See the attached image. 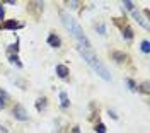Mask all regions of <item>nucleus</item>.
Returning a JSON list of instances; mask_svg holds the SVG:
<instances>
[{
  "label": "nucleus",
  "instance_id": "obj_1",
  "mask_svg": "<svg viewBox=\"0 0 150 133\" xmlns=\"http://www.w3.org/2000/svg\"><path fill=\"white\" fill-rule=\"evenodd\" d=\"M62 21H63V24H65V28L72 33V36L77 39V43H79V46L84 48V50H92V45H91V41L89 38L85 36V33L82 31V28L75 22V19H72L67 12H62Z\"/></svg>",
  "mask_w": 150,
  "mask_h": 133
},
{
  "label": "nucleus",
  "instance_id": "obj_2",
  "mask_svg": "<svg viewBox=\"0 0 150 133\" xmlns=\"http://www.w3.org/2000/svg\"><path fill=\"white\" fill-rule=\"evenodd\" d=\"M77 50H79V53L84 57L85 62L91 65V68H92L94 72L101 77V79H104V80H111V74H109V70L101 63V60L92 53V50H84V48H80V46L77 48Z\"/></svg>",
  "mask_w": 150,
  "mask_h": 133
},
{
  "label": "nucleus",
  "instance_id": "obj_3",
  "mask_svg": "<svg viewBox=\"0 0 150 133\" xmlns=\"http://www.w3.org/2000/svg\"><path fill=\"white\" fill-rule=\"evenodd\" d=\"M12 114H14V118H16V120H19V121H28V120H29V116H28V113H26V109H24L21 104H16V106H14Z\"/></svg>",
  "mask_w": 150,
  "mask_h": 133
},
{
  "label": "nucleus",
  "instance_id": "obj_4",
  "mask_svg": "<svg viewBox=\"0 0 150 133\" xmlns=\"http://www.w3.org/2000/svg\"><path fill=\"white\" fill-rule=\"evenodd\" d=\"M24 28V22L19 21H7V22H0V29H9V31H16V29Z\"/></svg>",
  "mask_w": 150,
  "mask_h": 133
},
{
  "label": "nucleus",
  "instance_id": "obj_5",
  "mask_svg": "<svg viewBox=\"0 0 150 133\" xmlns=\"http://www.w3.org/2000/svg\"><path fill=\"white\" fill-rule=\"evenodd\" d=\"M45 9V4L43 2H29L28 4V10L29 12H34L36 16H39V12Z\"/></svg>",
  "mask_w": 150,
  "mask_h": 133
},
{
  "label": "nucleus",
  "instance_id": "obj_6",
  "mask_svg": "<svg viewBox=\"0 0 150 133\" xmlns=\"http://www.w3.org/2000/svg\"><path fill=\"white\" fill-rule=\"evenodd\" d=\"M68 74H70V70H68V66L67 65H56V75L60 77V79H67L68 77Z\"/></svg>",
  "mask_w": 150,
  "mask_h": 133
},
{
  "label": "nucleus",
  "instance_id": "obj_7",
  "mask_svg": "<svg viewBox=\"0 0 150 133\" xmlns=\"http://www.w3.org/2000/svg\"><path fill=\"white\" fill-rule=\"evenodd\" d=\"M48 45L51 48H60L62 41H60V38H58L56 34H50V36H48Z\"/></svg>",
  "mask_w": 150,
  "mask_h": 133
},
{
  "label": "nucleus",
  "instance_id": "obj_8",
  "mask_svg": "<svg viewBox=\"0 0 150 133\" xmlns=\"http://www.w3.org/2000/svg\"><path fill=\"white\" fill-rule=\"evenodd\" d=\"M133 17H135L137 22H140L145 29H149V22H147V19H145V17H142V14L138 12V10H133Z\"/></svg>",
  "mask_w": 150,
  "mask_h": 133
},
{
  "label": "nucleus",
  "instance_id": "obj_9",
  "mask_svg": "<svg viewBox=\"0 0 150 133\" xmlns=\"http://www.w3.org/2000/svg\"><path fill=\"white\" fill-rule=\"evenodd\" d=\"M121 31H123V38L126 39V41H131L133 39V29L130 28V26H121Z\"/></svg>",
  "mask_w": 150,
  "mask_h": 133
},
{
  "label": "nucleus",
  "instance_id": "obj_10",
  "mask_svg": "<svg viewBox=\"0 0 150 133\" xmlns=\"http://www.w3.org/2000/svg\"><path fill=\"white\" fill-rule=\"evenodd\" d=\"M46 106H48L46 97H38V101H36V109L39 111V113H43V111L46 109Z\"/></svg>",
  "mask_w": 150,
  "mask_h": 133
},
{
  "label": "nucleus",
  "instance_id": "obj_11",
  "mask_svg": "<svg viewBox=\"0 0 150 133\" xmlns=\"http://www.w3.org/2000/svg\"><path fill=\"white\" fill-rule=\"evenodd\" d=\"M60 106H62L63 109H68V108H70V101H68L67 92H60Z\"/></svg>",
  "mask_w": 150,
  "mask_h": 133
},
{
  "label": "nucleus",
  "instance_id": "obj_12",
  "mask_svg": "<svg viewBox=\"0 0 150 133\" xmlns=\"http://www.w3.org/2000/svg\"><path fill=\"white\" fill-rule=\"evenodd\" d=\"M111 57L114 62H118V63H123V62H126V55L125 53H121V51H112Z\"/></svg>",
  "mask_w": 150,
  "mask_h": 133
},
{
  "label": "nucleus",
  "instance_id": "obj_13",
  "mask_svg": "<svg viewBox=\"0 0 150 133\" xmlns=\"http://www.w3.org/2000/svg\"><path fill=\"white\" fill-rule=\"evenodd\" d=\"M7 101H9V96L5 91H0V109H4L7 106Z\"/></svg>",
  "mask_w": 150,
  "mask_h": 133
},
{
  "label": "nucleus",
  "instance_id": "obj_14",
  "mask_svg": "<svg viewBox=\"0 0 150 133\" xmlns=\"http://www.w3.org/2000/svg\"><path fill=\"white\" fill-rule=\"evenodd\" d=\"M9 62L12 63V65H17L19 68L22 66V63L19 62V57H17V55H14V53H10V55H9Z\"/></svg>",
  "mask_w": 150,
  "mask_h": 133
},
{
  "label": "nucleus",
  "instance_id": "obj_15",
  "mask_svg": "<svg viewBox=\"0 0 150 133\" xmlns=\"http://www.w3.org/2000/svg\"><path fill=\"white\" fill-rule=\"evenodd\" d=\"M137 91H140V92H143V94H149V92H150L149 82H143L142 86H138V87H137Z\"/></svg>",
  "mask_w": 150,
  "mask_h": 133
},
{
  "label": "nucleus",
  "instance_id": "obj_16",
  "mask_svg": "<svg viewBox=\"0 0 150 133\" xmlns=\"http://www.w3.org/2000/svg\"><path fill=\"white\" fill-rule=\"evenodd\" d=\"M126 86H128V89H130V91H133V92L137 91V84H135L131 79H126Z\"/></svg>",
  "mask_w": 150,
  "mask_h": 133
},
{
  "label": "nucleus",
  "instance_id": "obj_17",
  "mask_svg": "<svg viewBox=\"0 0 150 133\" xmlns=\"http://www.w3.org/2000/svg\"><path fill=\"white\" fill-rule=\"evenodd\" d=\"M142 51L143 53H149L150 51V45H149V41L145 39V41H142Z\"/></svg>",
  "mask_w": 150,
  "mask_h": 133
},
{
  "label": "nucleus",
  "instance_id": "obj_18",
  "mask_svg": "<svg viewBox=\"0 0 150 133\" xmlns=\"http://www.w3.org/2000/svg\"><path fill=\"white\" fill-rule=\"evenodd\" d=\"M96 133H106V126L103 123H97L96 125Z\"/></svg>",
  "mask_w": 150,
  "mask_h": 133
},
{
  "label": "nucleus",
  "instance_id": "obj_19",
  "mask_svg": "<svg viewBox=\"0 0 150 133\" xmlns=\"http://www.w3.org/2000/svg\"><path fill=\"white\" fill-rule=\"evenodd\" d=\"M123 5H125L126 9H130V10H135V4H133V2H130V0H126V2H123Z\"/></svg>",
  "mask_w": 150,
  "mask_h": 133
},
{
  "label": "nucleus",
  "instance_id": "obj_20",
  "mask_svg": "<svg viewBox=\"0 0 150 133\" xmlns=\"http://www.w3.org/2000/svg\"><path fill=\"white\" fill-rule=\"evenodd\" d=\"M97 31H99V34H106V26L104 24H97Z\"/></svg>",
  "mask_w": 150,
  "mask_h": 133
},
{
  "label": "nucleus",
  "instance_id": "obj_21",
  "mask_svg": "<svg viewBox=\"0 0 150 133\" xmlns=\"http://www.w3.org/2000/svg\"><path fill=\"white\" fill-rule=\"evenodd\" d=\"M68 5H70L72 9H77V7L80 5V2H77V0H72V2H68Z\"/></svg>",
  "mask_w": 150,
  "mask_h": 133
},
{
  "label": "nucleus",
  "instance_id": "obj_22",
  "mask_svg": "<svg viewBox=\"0 0 150 133\" xmlns=\"http://www.w3.org/2000/svg\"><path fill=\"white\" fill-rule=\"evenodd\" d=\"M10 51H16V55H17V51H19V43L16 41V45H10Z\"/></svg>",
  "mask_w": 150,
  "mask_h": 133
},
{
  "label": "nucleus",
  "instance_id": "obj_23",
  "mask_svg": "<svg viewBox=\"0 0 150 133\" xmlns=\"http://www.w3.org/2000/svg\"><path fill=\"white\" fill-rule=\"evenodd\" d=\"M108 114H109V116H111V118H114V120H118V114L114 113V111H112V109H109V111H108Z\"/></svg>",
  "mask_w": 150,
  "mask_h": 133
},
{
  "label": "nucleus",
  "instance_id": "obj_24",
  "mask_svg": "<svg viewBox=\"0 0 150 133\" xmlns=\"http://www.w3.org/2000/svg\"><path fill=\"white\" fill-rule=\"evenodd\" d=\"M4 16H5V10H4L2 4H0V19H4Z\"/></svg>",
  "mask_w": 150,
  "mask_h": 133
},
{
  "label": "nucleus",
  "instance_id": "obj_25",
  "mask_svg": "<svg viewBox=\"0 0 150 133\" xmlns=\"http://www.w3.org/2000/svg\"><path fill=\"white\" fill-rule=\"evenodd\" d=\"M0 132H2V133H7V128H4V126L0 125Z\"/></svg>",
  "mask_w": 150,
  "mask_h": 133
},
{
  "label": "nucleus",
  "instance_id": "obj_26",
  "mask_svg": "<svg viewBox=\"0 0 150 133\" xmlns=\"http://www.w3.org/2000/svg\"><path fill=\"white\" fill-rule=\"evenodd\" d=\"M74 133H79V126H74Z\"/></svg>",
  "mask_w": 150,
  "mask_h": 133
}]
</instances>
